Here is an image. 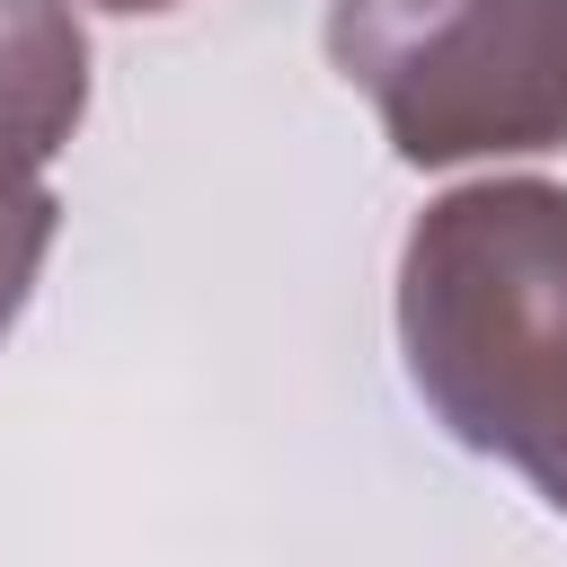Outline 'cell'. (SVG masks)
I'll return each mask as SVG.
<instances>
[{
	"mask_svg": "<svg viewBox=\"0 0 567 567\" xmlns=\"http://www.w3.org/2000/svg\"><path fill=\"white\" fill-rule=\"evenodd\" d=\"M399 363L425 416L567 523V186L478 177L399 239Z\"/></svg>",
	"mask_w": 567,
	"mask_h": 567,
	"instance_id": "cell-1",
	"label": "cell"
},
{
	"mask_svg": "<svg viewBox=\"0 0 567 567\" xmlns=\"http://www.w3.org/2000/svg\"><path fill=\"white\" fill-rule=\"evenodd\" d=\"M328 62L408 168L567 151V0H328Z\"/></svg>",
	"mask_w": 567,
	"mask_h": 567,
	"instance_id": "cell-2",
	"label": "cell"
},
{
	"mask_svg": "<svg viewBox=\"0 0 567 567\" xmlns=\"http://www.w3.org/2000/svg\"><path fill=\"white\" fill-rule=\"evenodd\" d=\"M80 115H89V35L71 0H0V133L62 159Z\"/></svg>",
	"mask_w": 567,
	"mask_h": 567,
	"instance_id": "cell-3",
	"label": "cell"
},
{
	"mask_svg": "<svg viewBox=\"0 0 567 567\" xmlns=\"http://www.w3.org/2000/svg\"><path fill=\"white\" fill-rule=\"evenodd\" d=\"M53 151L0 133V337L18 328L44 257H53V230H62V195H53Z\"/></svg>",
	"mask_w": 567,
	"mask_h": 567,
	"instance_id": "cell-4",
	"label": "cell"
},
{
	"mask_svg": "<svg viewBox=\"0 0 567 567\" xmlns=\"http://www.w3.org/2000/svg\"><path fill=\"white\" fill-rule=\"evenodd\" d=\"M80 9H106V18H168V9H186V0H80Z\"/></svg>",
	"mask_w": 567,
	"mask_h": 567,
	"instance_id": "cell-5",
	"label": "cell"
}]
</instances>
